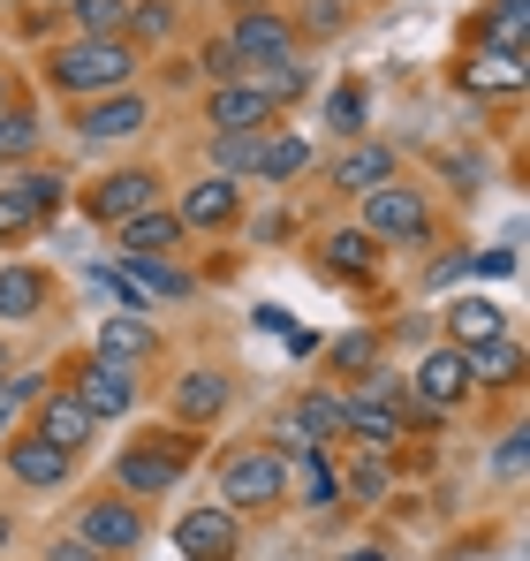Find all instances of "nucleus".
<instances>
[{
	"instance_id": "nucleus-29",
	"label": "nucleus",
	"mask_w": 530,
	"mask_h": 561,
	"mask_svg": "<svg viewBox=\"0 0 530 561\" xmlns=\"http://www.w3.org/2000/svg\"><path fill=\"white\" fill-rule=\"evenodd\" d=\"M462 365H470V387H516V373H523V350H516L508 334H493V342L462 350Z\"/></svg>"
},
{
	"instance_id": "nucleus-47",
	"label": "nucleus",
	"mask_w": 530,
	"mask_h": 561,
	"mask_svg": "<svg viewBox=\"0 0 530 561\" xmlns=\"http://www.w3.org/2000/svg\"><path fill=\"white\" fill-rule=\"evenodd\" d=\"M15 99H23V77H15V69H0V114H8Z\"/></svg>"
},
{
	"instance_id": "nucleus-25",
	"label": "nucleus",
	"mask_w": 530,
	"mask_h": 561,
	"mask_svg": "<svg viewBox=\"0 0 530 561\" xmlns=\"http://www.w3.org/2000/svg\"><path fill=\"white\" fill-rule=\"evenodd\" d=\"M379 251H387V243H371L364 228H334V236L319 243V259H326L334 280H371L379 274Z\"/></svg>"
},
{
	"instance_id": "nucleus-13",
	"label": "nucleus",
	"mask_w": 530,
	"mask_h": 561,
	"mask_svg": "<svg viewBox=\"0 0 530 561\" xmlns=\"http://www.w3.org/2000/svg\"><path fill=\"white\" fill-rule=\"evenodd\" d=\"M182 220V236H220V228H243V183H228V175H197V183L168 197Z\"/></svg>"
},
{
	"instance_id": "nucleus-43",
	"label": "nucleus",
	"mask_w": 530,
	"mask_h": 561,
	"mask_svg": "<svg viewBox=\"0 0 530 561\" xmlns=\"http://www.w3.org/2000/svg\"><path fill=\"white\" fill-rule=\"evenodd\" d=\"M523 425H508V433H500V448H493V470H500V478H523Z\"/></svg>"
},
{
	"instance_id": "nucleus-26",
	"label": "nucleus",
	"mask_w": 530,
	"mask_h": 561,
	"mask_svg": "<svg viewBox=\"0 0 530 561\" xmlns=\"http://www.w3.org/2000/svg\"><path fill=\"white\" fill-rule=\"evenodd\" d=\"M38 152H46V122H38L31 99H15V106L0 114V168H31Z\"/></svg>"
},
{
	"instance_id": "nucleus-34",
	"label": "nucleus",
	"mask_w": 530,
	"mask_h": 561,
	"mask_svg": "<svg viewBox=\"0 0 530 561\" xmlns=\"http://www.w3.org/2000/svg\"><path fill=\"white\" fill-rule=\"evenodd\" d=\"M379 350H387V342H379L371 327H349V334H334L319 357H326V373H334V379H356V373H371V365H379Z\"/></svg>"
},
{
	"instance_id": "nucleus-48",
	"label": "nucleus",
	"mask_w": 530,
	"mask_h": 561,
	"mask_svg": "<svg viewBox=\"0 0 530 561\" xmlns=\"http://www.w3.org/2000/svg\"><path fill=\"white\" fill-rule=\"evenodd\" d=\"M8 539H15V508H0V554H8Z\"/></svg>"
},
{
	"instance_id": "nucleus-11",
	"label": "nucleus",
	"mask_w": 530,
	"mask_h": 561,
	"mask_svg": "<svg viewBox=\"0 0 530 561\" xmlns=\"http://www.w3.org/2000/svg\"><path fill=\"white\" fill-rule=\"evenodd\" d=\"M175 554L182 561H235L243 554V516L220 501H197L175 516Z\"/></svg>"
},
{
	"instance_id": "nucleus-33",
	"label": "nucleus",
	"mask_w": 530,
	"mask_h": 561,
	"mask_svg": "<svg viewBox=\"0 0 530 561\" xmlns=\"http://www.w3.org/2000/svg\"><path fill=\"white\" fill-rule=\"evenodd\" d=\"M303 478V508H334L342 501V478H334V463H326V448H296L288 456V485Z\"/></svg>"
},
{
	"instance_id": "nucleus-18",
	"label": "nucleus",
	"mask_w": 530,
	"mask_h": 561,
	"mask_svg": "<svg viewBox=\"0 0 530 561\" xmlns=\"http://www.w3.org/2000/svg\"><path fill=\"white\" fill-rule=\"evenodd\" d=\"M326 183H334V197H364V190L394 183V145H379V137H349V145L326 160Z\"/></svg>"
},
{
	"instance_id": "nucleus-35",
	"label": "nucleus",
	"mask_w": 530,
	"mask_h": 561,
	"mask_svg": "<svg viewBox=\"0 0 530 561\" xmlns=\"http://www.w3.org/2000/svg\"><path fill=\"white\" fill-rule=\"evenodd\" d=\"M394 493V470H387V456H356L349 470H342V501H356V508H379Z\"/></svg>"
},
{
	"instance_id": "nucleus-3",
	"label": "nucleus",
	"mask_w": 530,
	"mask_h": 561,
	"mask_svg": "<svg viewBox=\"0 0 530 561\" xmlns=\"http://www.w3.org/2000/svg\"><path fill=\"white\" fill-rule=\"evenodd\" d=\"M197 463V433H182V425H152V433H137L122 456H114V493H129V501H168L182 478Z\"/></svg>"
},
{
	"instance_id": "nucleus-19",
	"label": "nucleus",
	"mask_w": 530,
	"mask_h": 561,
	"mask_svg": "<svg viewBox=\"0 0 530 561\" xmlns=\"http://www.w3.org/2000/svg\"><path fill=\"white\" fill-rule=\"evenodd\" d=\"M46 304H54V274H46V266H31V259H8V266H0V319H8V327L46 319Z\"/></svg>"
},
{
	"instance_id": "nucleus-53",
	"label": "nucleus",
	"mask_w": 530,
	"mask_h": 561,
	"mask_svg": "<svg viewBox=\"0 0 530 561\" xmlns=\"http://www.w3.org/2000/svg\"><path fill=\"white\" fill-rule=\"evenodd\" d=\"M342 8H349V15H356V8H364V0H342Z\"/></svg>"
},
{
	"instance_id": "nucleus-40",
	"label": "nucleus",
	"mask_w": 530,
	"mask_h": 561,
	"mask_svg": "<svg viewBox=\"0 0 530 561\" xmlns=\"http://www.w3.org/2000/svg\"><path fill=\"white\" fill-rule=\"evenodd\" d=\"M46 387H54V373H8L0 379V402H8V410H31Z\"/></svg>"
},
{
	"instance_id": "nucleus-22",
	"label": "nucleus",
	"mask_w": 530,
	"mask_h": 561,
	"mask_svg": "<svg viewBox=\"0 0 530 561\" xmlns=\"http://www.w3.org/2000/svg\"><path fill=\"white\" fill-rule=\"evenodd\" d=\"M114 274L129 280V288H145V296H197V274H189V266H168V259H152V251H122Z\"/></svg>"
},
{
	"instance_id": "nucleus-42",
	"label": "nucleus",
	"mask_w": 530,
	"mask_h": 561,
	"mask_svg": "<svg viewBox=\"0 0 530 561\" xmlns=\"http://www.w3.org/2000/svg\"><path fill=\"white\" fill-rule=\"evenodd\" d=\"M15 31H23V38H46V46H54V31H61V8H38V0H23Z\"/></svg>"
},
{
	"instance_id": "nucleus-14",
	"label": "nucleus",
	"mask_w": 530,
	"mask_h": 561,
	"mask_svg": "<svg viewBox=\"0 0 530 561\" xmlns=\"http://www.w3.org/2000/svg\"><path fill=\"white\" fill-rule=\"evenodd\" d=\"M84 456H61V448H46V440H31V433H8L0 440V470L23 485V493H61L69 478H77Z\"/></svg>"
},
{
	"instance_id": "nucleus-21",
	"label": "nucleus",
	"mask_w": 530,
	"mask_h": 561,
	"mask_svg": "<svg viewBox=\"0 0 530 561\" xmlns=\"http://www.w3.org/2000/svg\"><path fill=\"white\" fill-rule=\"evenodd\" d=\"M243 84L265 92V99H273V114H280V106L311 99V61H303V54H273V61H251V69H243Z\"/></svg>"
},
{
	"instance_id": "nucleus-36",
	"label": "nucleus",
	"mask_w": 530,
	"mask_h": 561,
	"mask_svg": "<svg viewBox=\"0 0 530 561\" xmlns=\"http://www.w3.org/2000/svg\"><path fill=\"white\" fill-rule=\"evenodd\" d=\"M342 394H349V402H379V410H402V402H410V379L394 373V365H371V373H356Z\"/></svg>"
},
{
	"instance_id": "nucleus-38",
	"label": "nucleus",
	"mask_w": 530,
	"mask_h": 561,
	"mask_svg": "<svg viewBox=\"0 0 530 561\" xmlns=\"http://www.w3.org/2000/svg\"><path fill=\"white\" fill-rule=\"evenodd\" d=\"M265 137V129H258ZM258 137H212L205 152H212V175H228V183H251V168H258Z\"/></svg>"
},
{
	"instance_id": "nucleus-37",
	"label": "nucleus",
	"mask_w": 530,
	"mask_h": 561,
	"mask_svg": "<svg viewBox=\"0 0 530 561\" xmlns=\"http://www.w3.org/2000/svg\"><path fill=\"white\" fill-rule=\"evenodd\" d=\"M364 122H371V92H364V84H334V99H326V129H334V137H364Z\"/></svg>"
},
{
	"instance_id": "nucleus-30",
	"label": "nucleus",
	"mask_w": 530,
	"mask_h": 561,
	"mask_svg": "<svg viewBox=\"0 0 530 561\" xmlns=\"http://www.w3.org/2000/svg\"><path fill=\"white\" fill-rule=\"evenodd\" d=\"M477 46H493L500 61H523V0H493V8H477Z\"/></svg>"
},
{
	"instance_id": "nucleus-23",
	"label": "nucleus",
	"mask_w": 530,
	"mask_h": 561,
	"mask_svg": "<svg viewBox=\"0 0 530 561\" xmlns=\"http://www.w3.org/2000/svg\"><path fill=\"white\" fill-rule=\"evenodd\" d=\"M91 357H106V365H129V373H137V365H152V357H160V334H152L145 319H106V327H99V342H91Z\"/></svg>"
},
{
	"instance_id": "nucleus-15",
	"label": "nucleus",
	"mask_w": 530,
	"mask_h": 561,
	"mask_svg": "<svg viewBox=\"0 0 530 561\" xmlns=\"http://www.w3.org/2000/svg\"><path fill=\"white\" fill-rule=\"evenodd\" d=\"M410 394L417 402H433L440 417H454L477 387H470V365H462V350H447V342H433L425 357H417V373H410Z\"/></svg>"
},
{
	"instance_id": "nucleus-51",
	"label": "nucleus",
	"mask_w": 530,
	"mask_h": 561,
	"mask_svg": "<svg viewBox=\"0 0 530 561\" xmlns=\"http://www.w3.org/2000/svg\"><path fill=\"white\" fill-rule=\"evenodd\" d=\"M8 373H15V365H8V342H0V379H8Z\"/></svg>"
},
{
	"instance_id": "nucleus-28",
	"label": "nucleus",
	"mask_w": 530,
	"mask_h": 561,
	"mask_svg": "<svg viewBox=\"0 0 530 561\" xmlns=\"http://www.w3.org/2000/svg\"><path fill=\"white\" fill-rule=\"evenodd\" d=\"M137 54L145 46H175L182 38V0H129V31H122Z\"/></svg>"
},
{
	"instance_id": "nucleus-39",
	"label": "nucleus",
	"mask_w": 530,
	"mask_h": 561,
	"mask_svg": "<svg viewBox=\"0 0 530 561\" xmlns=\"http://www.w3.org/2000/svg\"><path fill=\"white\" fill-rule=\"evenodd\" d=\"M31 236H38V213L15 190H0V243H31Z\"/></svg>"
},
{
	"instance_id": "nucleus-20",
	"label": "nucleus",
	"mask_w": 530,
	"mask_h": 561,
	"mask_svg": "<svg viewBox=\"0 0 530 561\" xmlns=\"http://www.w3.org/2000/svg\"><path fill=\"white\" fill-rule=\"evenodd\" d=\"M311 168H319V145H311V137H296V129H280V122L258 137V168H251L258 183H296V175H311Z\"/></svg>"
},
{
	"instance_id": "nucleus-46",
	"label": "nucleus",
	"mask_w": 530,
	"mask_h": 561,
	"mask_svg": "<svg viewBox=\"0 0 530 561\" xmlns=\"http://www.w3.org/2000/svg\"><path fill=\"white\" fill-rule=\"evenodd\" d=\"M168 92H197V69L189 61H168Z\"/></svg>"
},
{
	"instance_id": "nucleus-27",
	"label": "nucleus",
	"mask_w": 530,
	"mask_h": 561,
	"mask_svg": "<svg viewBox=\"0 0 530 561\" xmlns=\"http://www.w3.org/2000/svg\"><path fill=\"white\" fill-rule=\"evenodd\" d=\"M114 243H122V251H152V259H168V251L182 243V220H175V205H152V213L122 220V228H114Z\"/></svg>"
},
{
	"instance_id": "nucleus-8",
	"label": "nucleus",
	"mask_w": 530,
	"mask_h": 561,
	"mask_svg": "<svg viewBox=\"0 0 530 561\" xmlns=\"http://www.w3.org/2000/svg\"><path fill=\"white\" fill-rule=\"evenodd\" d=\"M228 402H235V373H220V365H182L168 379V425H182V433L212 425Z\"/></svg>"
},
{
	"instance_id": "nucleus-44",
	"label": "nucleus",
	"mask_w": 530,
	"mask_h": 561,
	"mask_svg": "<svg viewBox=\"0 0 530 561\" xmlns=\"http://www.w3.org/2000/svg\"><path fill=\"white\" fill-rule=\"evenodd\" d=\"M462 274H477V251H447L440 266L425 274V288H447V280H462Z\"/></svg>"
},
{
	"instance_id": "nucleus-7",
	"label": "nucleus",
	"mask_w": 530,
	"mask_h": 561,
	"mask_svg": "<svg viewBox=\"0 0 530 561\" xmlns=\"http://www.w3.org/2000/svg\"><path fill=\"white\" fill-rule=\"evenodd\" d=\"M69 129H77V145H91V152H99V145H129V137L152 129V99L137 92V84H129V92H106V99H84V106L69 114Z\"/></svg>"
},
{
	"instance_id": "nucleus-41",
	"label": "nucleus",
	"mask_w": 530,
	"mask_h": 561,
	"mask_svg": "<svg viewBox=\"0 0 530 561\" xmlns=\"http://www.w3.org/2000/svg\"><path fill=\"white\" fill-rule=\"evenodd\" d=\"M303 31L311 38H334V31H349V8L342 0H303Z\"/></svg>"
},
{
	"instance_id": "nucleus-4",
	"label": "nucleus",
	"mask_w": 530,
	"mask_h": 561,
	"mask_svg": "<svg viewBox=\"0 0 530 561\" xmlns=\"http://www.w3.org/2000/svg\"><path fill=\"white\" fill-rule=\"evenodd\" d=\"M371 243H402V251H425L433 236H440V205H433V190H417V183H379V190H364V220H356Z\"/></svg>"
},
{
	"instance_id": "nucleus-24",
	"label": "nucleus",
	"mask_w": 530,
	"mask_h": 561,
	"mask_svg": "<svg viewBox=\"0 0 530 561\" xmlns=\"http://www.w3.org/2000/svg\"><path fill=\"white\" fill-rule=\"evenodd\" d=\"M447 350H477V342H493V334H508V311L500 304H485V296H462V304H447Z\"/></svg>"
},
{
	"instance_id": "nucleus-52",
	"label": "nucleus",
	"mask_w": 530,
	"mask_h": 561,
	"mask_svg": "<svg viewBox=\"0 0 530 561\" xmlns=\"http://www.w3.org/2000/svg\"><path fill=\"white\" fill-rule=\"evenodd\" d=\"M38 8H69V0H38Z\"/></svg>"
},
{
	"instance_id": "nucleus-32",
	"label": "nucleus",
	"mask_w": 530,
	"mask_h": 561,
	"mask_svg": "<svg viewBox=\"0 0 530 561\" xmlns=\"http://www.w3.org/2000/svg\"><path fill=\"white\" fill-rule=\"evenodd\" d=\"M61 23H69V38H122L129 31V0H69Z\"/></svg>"
},
{
	"instance_id": "nucleus-9",
	"label": "nucleus",
	"mask_w": 530,
	"mask_h": 561,
	"mask_svg": "<svg viewBox=\"0 0 530 561\" xmlns=\"http://www.w3.org/2000/svg\"><path fill=\"white\" fill-rule=\"evenodd\" d=\"M69 394H77V402H84L91 417H99V425H106V417H129V410H137V394H145V379L129 373V365H106V357H77V365H69Z\"/></svg>"
},
{
	"instance_id": "nucleus-50",
	"label": "nucleus",
	"mask_w": 530,
	"mask_h": 561,
	"mask_svg": "<svg viewBox=\"0 0 530 561\" xmlns=\"http://www.w3.org/2000/svg\"><path fill=\"white\" fill-rule=\"evenodd\" d=\"M349 561H387V554H379V547H356V554Z\"/></svg>"
},
{
	"instance_id": "nucleus-45",
	"label": "nucleus",
	"mask_w": 530,
	"mask_h": 561,
	"mask_svg": "<svg viewBox=\"0 0 530 561\" xmlns=\"http://www.w3.org/2000/svg\"><path fill=\"white\" fill-rule=\"evenodd\" d=\"M46 561H106L99 547H84L77 531H61V539H46Z\"/></svg>"
},
{
	"instance_id": "nucleus-1",
	"label": "nucleus",
	"mask_w": 530,
	"mask_h": 561,
	"mask_svg": "<svg viewBox=\"0 0 530 561\" xmlns=\"http://www.w3.org/2000/svg\"><path fill=\"white\" fill-rule=\"evenodd\" d=\"M137 77H145V54H137L129 38H54V46L38 54V84L54 99H69V106L129 92Z\"/></svg>"
},
{
	"instance_id": "nucleus-17",
	"label": "nucleus",
	"mask_w": 530,
	"mask_h": 561,
	"mask_svg": "<svg viewBox=\"0 0 530 561\" xmlns=\"http://www.w3.org/2000/svg\"><path fill=\"white\" fill-rule=\"evenodd\" d=\"M228 46H235V61L251 69V61H273V54H296V23H288L280 8L251 0L243 15H228Z\"/></svg>"
},
{
	"instance_id": "nucleus-49",
	"label": "nucleus",
	"mask_w": 530,
	"mask_h": 561,
	"mask_svg": "<svg viewBox=\"0 0 530 561\" xmlns=\"http://www.w3.org/2000/svg\"><path fill=\"white\" fill-rule=\"evenodd\" d=\"M8 433H15V410H8V402H0V440H8Z\"/></svg>"
},
{
	"instance_id": "nucleus-12",
	"label": "nucleus",
	"mask_w": 530,
	"mask_h": 561,
	"mask_svg": "<svg viewBox=\"0 0 530 561\" xmlns=\"http://www.w3.org/2000/svg\"><path fill=\"white\" fill-rule=\"evenodd\" d=\"M334 440H342V394H334V387H303V394L288 402L273 448L296 456V448H334Z\"/></svg>"
},
{
	"instance_id": "nucleus-16",
	"label": "nucleus",
	"mask_w": 530,
	"mask_h": 561,
	"mask_svg": "<svg viewBox=\"0 0 530 561\" xmlns=\"http://www.w3.org/2000/svg\"><path fill=\"white\" fill-rule=\"evenodd\" d=\"M205 122H212V137H258L280 114H273L265 92H251V84L235 77V84H205Z\"/></svg>"
},
{
	"instance_id": "nucleus-31",
	"label": "nucleus",
	"mask_w": 530,
	"mask_h": 561,
	"mask_svg": "<svg viewBox=\"0 0 530 561\" xmlns=\"http://www.w3.org/2000/svg\"><path fill=\"white\" fill-rule=\"evenodd\" d=\"M8 190H15V197L38 213V228H46V220L69 205V175H61V168H38V160H31V168H15V183H8Z\"/></svg>"
},
{
	"instance_id": "nucleus-5",
	"label": "nucleus",
	"mask_w": 530,
	"mask_h": 561,
	"mask_svg": "<svg viewBox=\"0 0 530 561\" xmlns=\"http://www.w3.org/2000/svg\"><path fill=\"white\" fill-rule=\"evenodd\" d=\"M152 205H168V175L145 168V160L106 168V175H91V183H84V220H99V228H122V220L152 213Z\"/></svg>"
},
{
	"instance_id": "nucleus-2",
	"label": "nucleus",
	"mask_w": 530,
	"mask_h": 561,
	"mask_svg": "<svg viewBox=\"0 0 530 561\" xmlns=\"http://www.w3.org/2000/svg\"><path fill=\"white\" fill-rule=\"evenodd\" d=\"M212 501L235 508V516H273V508H288V456H280L273 440H235V448H220V463H212Z\"/></svg>"
},
{
	"instance_id": "nucleus-6",
	"label": "nucleus",
	"mask_w": 530,
	"mask_h": 561,
	"mask_svg": "<svg viewBox=\"0 0 530 561\" xmlns=\"http://www.w3.org/2000/svg\"><path fill=\"white\" fill-rule=\"evenodd\" d=\"M77 539L84 547H99L106 561H129L145 554V539H152V516H145V501H129V493H99V501H84V516H77Z\"/></svg>"
},
{
	"instance_id": "nucleus-10",
	"label": "nucleus",
	"mask_w": 530,
	"mask_h": 561,
	"mask_svg": "<svg viewBox=\"0 0 530 561\" xmlns=\"http://www.w3.org/2000/svg\"><path fill=\"white\" fill-rule=\"evenodd\" d=\"M23 433H31V440H46V448H61V456H84L91 433H99V417L69 394V379H54V387L31 402V425H23Z\"/></svg>"
}]
</instances>
